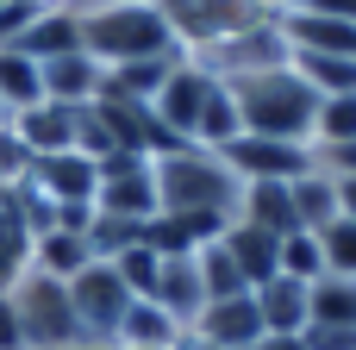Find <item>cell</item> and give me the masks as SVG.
<instances>
[{"instance_id":"f1b7e54d","label":"cell","mask_w":356,"mask_h":350,"mask_svg":"<svg viewBox=\"0 0 356 350\" xmlns=\"http://www.w3.org/2000/svg\"><path fill=\"white\" fill-rule=\"evenodd\" d=\"M194 263H200V282H207V301H232V294H250V282L238 276V263H232V250L213 238V244H200L194 250Z\"/></svg>"},{"instance_id":"cb8c5ba5","label":"cell","mask_w":356,"mask_h":350,"mask_svg":"<svg viewBox=\"0 0 356 350\" xmlns=\"http://www.w3.org/2000/svg\"><path fill=\"white\" fill-rule=\"evenodd\" d=\"M181 338V326L156 307V301H131V313H125V326H119V350H169Z\"/></svg>"},{"instance_id":"74e56055","label":"cell","mask_w":356,"mask_h":350,"mask_svg":"<svg viewBox=\"0 0 356 350\" xmlns=\"http://www.w3.org/2000/svg\"><path fill=\"white\" fill-rule=\"evenodd\" d=\"M175 350H213V344H207V338H200V332H194V326H188V332H181V338H175Z\"/></svg>"},{"instance_id":"b9f144b4","label":"cell","mask_w":356,"mask_h":350,"mask_svg":"<svg viewBox=\"0 0 356 350\" xmlns=\"http://www.w3.org/2000/svg\"><path fill=\"white\" fill-rule=\"evenodd\" d=\"M25 6H50V0H25Z\"/></svg>"},{"instance_id":"2e32d148","label":"cell","mask_w":356,"mask_h":350,"mask_svg":"<svg viewBox=\"0 0 356 350\" xmlns=\"http://www.w3.org/2000/svg\"><path fill=\"white\" fill-rule=\"evenodd\" d=\"M232 219H244V225H257V232H269V238L300 232L294 188H288V182H244V194H238V213H232Z\"/></svg>"},{"instance_id":"277c9868","label":"cell","mask_w":356,"mask_h":350,"mask_svg":"<svg viewBox=\"0 0 356 350\" xmlns=\"http://www.w3.org/2000/svg\"><path fill=\"white\" fill-rule=\"evenodd\" d=\"M13 319H19V344L25 350H63L81 344V326H75V307H69V282L44 276V269H25L13 288Z\"/></svg>"},{"instance_id":"ac0fdd59","label":"cell","mask_w":356,"mask_h":350,"mask_svg":"<svg viewBox=\"0 0 356 350\" xmlns=\"http://www.w3.org/2000/svg\"><path fill=\"white\" fill-rule=\"evenodd\" d=\"M19 50H25V56H38V63H50V56H63V50H81V13H75L69 0L38 6V19L25 25Z\"/></svg>"},{"instance_id":"4dcf8cb0","label":"cell","mask_w":356,"mask_h":350,"mask_svg":"<svg viewBox=\"0 0 356 350\" xmlns=\"http://www.w3.org/2000/svg\"><path fill=\"white\" fill-rule=\"evenodd\" d=\"M113 269H119V282L131 288V301H150V294H156V282H163V257H156L150 244L119 250V257H113Z\"/></svg>"},{"instance_id":"9a60e30c","label":"cell","mask_w":356,"mask_h":350,"mask_svg":"<svg viewBox=\"0 0 356 350\" xmlns=\"http://www.w3.org/2000/svg\"><path fill=\"white\" fill-rule=\"evenodd\" d=\"M38 75H44V100H56V106H88L106 81V69L88 50H63V56L38 63Z\"/></svg>"},{"instance_id":"5bb4252c","label":"cell","mask_w":356,"mask_h":350,"mask_svg":"<svg viewBox=\"0 0 356 350\" xmlns=\"http://www.w3.org/2000/svg\"><path fill=\"white\" fill-rule=\"evenodd\" d=\"M194 332L213 350H250L263 338V319H257V301L250 294H232V301H207V313L194 319Z\"/></svg>"},{"instance_id":"6da1fadb","label":"cell","mask_w":356,"mask_h":350,"mask_svg":"<svg viewBox=\"0 0 356 350\" xmlns=\"http://www.w3.org/2000/svg\"><path fill=\"white\" fill-rule=\"evenodd\" d=\"M150 182H156V213H175V219H232L244 194V182L213 150H194V144L156 157Z\"/></svg>"},{"instance_id":"8992f818","label":"cell","mask_w":356,"mask_h":350,"mask_svg":"<svg viewBox=\"0 0 356 350\" xmlns=\"http://www.w3.org/2000/svg\"><path fill=\"white\" fill-rule=\"evenodd\" d=\"M69 307H75V326L88 344H113L131 313V288L119 282L113 263H88L81 276H69Z\"/></svg>"},{"instance_id":"d6a6232c","label":"cell","mask_w":356,"mask_h":350,"mask_svg":"<svg viewBox=\"0 0 356 350\" xmlns=\"http://www.w3.org/2000/svg\"><path fill=\"white\" fill-rule=\"evenodd\" d=\"M319 250H325V276H356V219L319 225Z\"/></svg>"},{"instance_id":"7c38bea8","label":"cell","mask_w":356,"mask_h":350,"mask_svg":"<svg viewBox=\"0 0 356 350\" xmlns=\"http://www.w3.org/2000/svg\"><path fill=\"white\" fill-rule=\"evenodd\" d=\"M307 288L313 282H294V276H269L263 288H250V301H257V319H263V332L269 338H300L307 332Z\"/></svg>"},{"instance_id":"9c48e42d","label":"cell","mask_w":356,"mask_h":350,"mask_svg":"<svg viewBox=\"0 0 356 350\" xmlns=\"http://www.w3.org/2000/svg\"><path fill=\"white\" fill-rule=\"evenodd\" d=\"M94 213L150 225V219H156V182H150V163H144V157H106V163H100Z\"/></svg>"},{"instance_id":"484cf974","label":"cell","mask_w":356,"mask_h":350,"mask_svg":"<svg viewBox=\"0 0 356 350\" xmlns=\"http://www.w3.org/2000/svg\"><path fill=\"white\" fill-rule=\"evenodd\" d=\"M288 63H294V75H300L319 100L356 94V56H313V50H294Z\"/></svg>"},{"instance_id":"e575fe53","label":"cell","mask_w":356,"mask_h":350,"mask_svg":"<svg viewBox=\"0 0 356 350\" xmlns=\"http://www.w3.org/2000/svg\"><path fill=\"white\" fill-rule=\"evenodd\" d=\"M307 13H325V19H344V25H356V0H307Z\"/></svg>"},{"instance_id":"3957f363","label":"cell","mask_w":356,"mask_h":350,"mask_svg":"<svg viewBox=\"0 0 356 350\" xmlns=\"http://www.w3.org/2000/svg\"><path fill=\"white\" fill-rule=\"evenodd\" d=\"M81 13V50L100 69L144 63V56H181L156 6H75Z\"/></svg>"},{"instance_id":"836d02e7","label":"cell","mask_w":356,"mask_h":350,"mask_svg":"<svg viewBox=\"0 0 356 350\" xmlns=\"http://www.w3.org/2000/svg\"><path fill=\"white\" fill-rule=\"evenodd\" d=\"M0 350H25V344H19V319H13V301H6V288H0Z\"/></svg>"},{"instance_id":"83f0119b","label":"cell","mask_w":356,"mask_h":350,"mask_svg":"<svg viewBox=\"0 0 356 350\" xmlns=\"http://www.w3.org/2000/svg\"><path fill=\"white\" fill-rule=\"evenodd\" d=\"M288 188H294L300 232H319V225H332V219H338V182H332L325 169H307V175H294Z\"/></svg>"},{"instance_id":"60d3db41","label":"cell","mask_w":356,"mask_h":350,"mask_svg":"<svg viewBox=\"0 0 356 350\" xmlns=\"http://www.w3.org/2000/svg\"><path fill=\"white\" fill-rule=\"evenodd\" d=\"M63 350H113V344H88V338H81V344H63Z\"/></svg>"},{"instance_id":"d590c367","label":"cell","mask_w":356,"mask_h":350,"mask_svg":"<svg viewBox=\"0 0 356 350\" xmlns=\"http://www.w3.org/2000/svg\"><path fill=\"white\" fill-rule=\"evenodd\" d=\"M338 182V219H356V175H332Z\"/></svg>"},{"instance_id":"ffe728a7","label":"cell","mask_w":356,"mask_h":350,"mask_svg":"<svg viewBox=\"0 0 356 350\" xmlns=\"http://www.w3.org/2000/svg\"><path fill=\"white\" fill-rule=\"evenodd\" d=\"M88 263H94V250H88V232H75V225H44V232L31 238V269H44V276H56V282L81 276Z\"/></svg>"},{"instance_id":"f35d334b","label":"cell","mask_w":356,"mask_h":350,"mask_svg":"<svg viewBox=\"0 0 356 350\" xmlns=\"http://www.w3.org/2000/svg\"><path fill=\"white\" fill-rule=\"evenodd\" d=\"M75 6H156V0H75Z\"/></svg>"},{"instance_id":"8d00e7d4","label":"cell","mask_w":356,"mask_h":350,"mask_svg":"<svg viewBox=\"0 0 356 350\" xmlns=\"http://www.w3.org/2000/svg\"><path fill=\"white\" fill-rule=\"evenodd\" d=\"M250 350H307V344H300V338H269V332H263Z\"/></svg>"},{"instance_id":"8fae6325","label":"cell","mask_w":356,"mask_h":350,"mask_svg":"<svg viewBox=\"0 0 356 350\" xmlns=\"http://www.w3.org/2000/svg\"><path fill=\"white\" fill-rule=\"evenodd\" d=\"M6 132L31 150V163H38V157H63V150H75V106L38 100V106L13 113V119H6Z\"/></svg>"},{"instance_id":"ba28073f","label":"cell","mask_w":356,"mask_h":350,"mask_svg":"<svg viewBox=\"0 0 356 350\" xmlns=\"http://www.w3.org/2000/svg\"><path fill=\"white\" fill-rule=\"evenodd\" d=\"M238 182H294V175H307L313 169V144H282V138H257V132H244V138H232L225 150H213Z\"/></svg>"},{"instance_id":"d6986e66","label":"cell","mask_w":356,"mask_h":350,"mask_svg":"<svg viewBox=\"0 0 356 350\" xmlns=\"http://www.w3.org/2000/svg\"><path fill=\"white\" fill-rule=\"evenodd\" d=\"M219 244L232 250V263H238V276H244L250 288H263L269 276H282V238H269V232H257V225L232 219V225L219 232Z\"/></svg>"},{"instance_id":"30bf717a","label":"cell","mask_w":356,"mask_h":350,"mask_svg":"<svg viewBox=\"0 0 356 350\" xmlns=\"http://www.w3.org/2000/svg\"><path fill=\"white\" fill-rule=\"evenodd\" d=\"M207 88H213V75H207L200 63H188V56H181V63L169 69L163 94L150 100V113H156V119H163V125H169V132L188 144V138H194V119H200V100H207Z\"/></svg>"},{"instance_id":"4316f807","label":"cell","mask_w":356,"mask_h":350,"mask_svg":"<svg viewBox=\"0 0 356 350\" xmlns=\"http://www.w3.org/2000/svg\"><path fill=\"white\" fill-rule=\"evenodd\" d=\"M181 56H144V63H119V69H106V81L100 88H113V94H125V100H156L163 94V81H169V69H175Z\"/></svg>"},{"instance_id":"44dd1931","label":"cell","mask_w":356,"mask_h":350,"mask_svg":"<svg viewBox=\"0 0 356 350\" xmlns=\"http://www.w3.org/2000/svg\"><path fill=\"white\" fill-rule=\"evenodd\" d=\"M232 138H244V119H238V100H232V88L225 81H213L207 88V100H200V119H194V150H225Z\"/></svg>"},{"instance_id":"d4e9b609","label":"cell","mask_w":356,"mask_h":350,"mask_svg":"<svg viewBox=\"0 0 356 350\" xmlns=\"http://www.w3.org/2000/svg\"><path fill=\"white\" fill-rule=\"evenodd\" d=\"M307 326H344L356 332V276H319L307 288Z\"/></svg>"},{"instance_id":"1f68e13d","label":"cell","mask_w":356,"mask_h":350,"mask_svg":"<svg viewBox=\"0 0 356 350\" xmlns=\"http://www.w3.org/2000/svg\"><path fill=\"white\" fill-rule=\"evenodd\" d=\"M282 276H294V282H319V276H325L319 232H288V238H282Z\"/></svg>"},{"instance_id":"7a4b0ae2","label":"cell","mask_w":356,"mask_h":350,"mask_svg":"<svg viewBox=\"0 0 356 350\" xmlns=\"http://www.w3.org/2000/svg\"><path fill=\"white\" fill-rule=\"evenodd\" d=\"M225 88H232V100H238L244 132H257V138H282V144H313L319 94L294 75V63L263 69V75H244V81H225Z\"/></svg>"},{"instance_id":"603a6c76","label":"cell","mask_w":356,"mask_h":350,"mask_svg":"<svg viewBox=\"0 0 356 350\" xmlns=\"http://www.w3.org/2000/svg\"><path fill=\"white\" fill-rule=\"evenodd\" d=\"M38 100H44L38 56H25L19 44H6V50H0V106H6V119L25 113V106H38Z\"/></svg>"},{"instance_id":"ee69618b","label":"cell","mask_w":356,"mask_h":350,"mask_svg":"<svg viewBox=\"0 0 356 350\" xmlns=\"http://www.w3.org/2000/svg\"><path fill=\"white\" fill-rule=\"evenodd\" d=\"M0 6H6V0H0Z\"/></svg>"},{"instance_id":"52a82bcc","label":"cell","mask_w":356,"mask_h":350,"mask_svg":"<svg viewBox=\"0 0 356 350\" xmlns=\"http://www.w3.org/2000/svg\"><path fill=\"white\" fill-rule=\"evenodd\" d=\"M288 56H294V50H288L282 25H275V19H263V25H250V31H238V38H225V44H213V50L188 56V63H200L213 81H244V75L282 69Z\"/></svg>"},{"instance_id":"ab89813d","label":"cell","mask_w":356,"mask_h":350,"mask_svg":"<svg viewBox=\"0 0 356 350\" xmlns=\"http://www.w3.org/2000/svg\"><path fill=\"white\" fill-rule=\"evenodd\" d=\"M269 13H294V6H307V0H263Z\"/></svg>"},{"instance_id":"7402d4cb","label":"cell","mask_w":356,"mask_h":350,"mask_svg":"<svg viewBox=\"0 0 356 350\" xmlns=\"http://www.w3.org/2000/svg\"><path fill=\"white\" fill-rule=\"evenodd\" d=\"M25 269H31V219L19 194H0V288H13Z\"/></svg>"},{"instance_id":"e0dca14e","label":"cell","mask_w":356,"mask_h":350,"mask_svg":"<svg viewBox=\"0 0 356 350\" xmlns=\"http://www.w3.org/2000/svg\"><path fill=\"white\" fill-rule=\"evenodd\" d=\"M181 332L207 313V282H200V263L194 257H163V282H156V294H150Z\"/></svg>"},{"instance_id":"7bdbcfd3","label":"cell","mask_w":356,"mask_h":350,"mask_svg":"<svg viewBox=\"0 0 356 350\" xmlns=\"http://www.w3.org/2000/svg\"><path fill=\"white\" fill-rule=\"evenodd\" d=\"M0 125H6V106H0Z\"/></svg>"},{"instance_id":"5b68a950","label":"cell","mask_w":356,"mask_h":350,"mask_svg":"<svg viewBox=\"0 0 356 350\" xmlns=\"http://www.w3.org/2000/svg\"><path fill=\"white\" fill-rule=\"evenodd\" d=\"M156 13H163V25H169L181 56H200V50H213V44L275 19L263 0H156Z\"/></svg>"},{"instance_id":"4fadbf2b","label":"cell","mask_w":356,"mask_h":350,"mask_svg":"<svg viewBox=\"0 0 356 350\" xmlns=\"http://www.w3.org/2000/svg\"><path fill=\"white\" fill-rule=\"evenodd\" d=\"M275 25H282L288 50H313V56H356V25H344V19H325V13L294 6V13H275Z\"/></svg>"},{"instance_id":"f546056e","label":"cell","mask_w":356,"mask_h":350,"mask_svg":"<svg viewBox=\"0 0 356 350\" xmlns=\"http://www.w3.org/2000/svg\"><path fill=\"white\" fill-rule=\"evenodd\" d=\"M332 144H356V94L319 100L313 113V150H332Z\"/></svg>"}]
</instances>
